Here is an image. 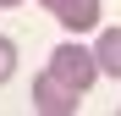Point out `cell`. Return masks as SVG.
<instances>
[{"mask_svg": "<svg viewBox=\"0 0 121 116\" xmlns=\"http://www.w3.org/2000/svg\"><path fill=\"white\" fill-rule=\"evenodd\" d=\"M94 55H99V72H110V77H121V28H105V33H99V44H94Z\"/></svg>", "mask_w": 121, "mask_h": 116, "instance_id": "cell-4", "label": "cell"}, {"mask_svg": "<svg viewBox=\"0 0 121 116\" xmlns=\"http://www.w3.org/2000/svg\"><path fill=\"white\" fill-rule=\"evenodd\" d=\"M77 105H83V94H77L72 83H60L55 72H39V77H33V111H44V116H72Z\"/></svg>", "mask_w": 121, "mask_h": 116, "instance_id": "cell-2", "label": "cell"}, {"mask_svg": "<svg viewBox=\"0 0 121 116\" xmlns=\"http://www.w3.org/2000/svg\"><path fill=\"white\" fill-rule=\"evenodd\" d=\"M11 72H17V44L0 33V83H11Z\"/></svg>", "mask_w": 121, "mask_h": 116, "instance_id": "cell-5", "label": "cell"}, {"mask_svg": "<svg viewBox=\"0 0 121 116\" xmlns=\"http://www.w3.org/2000/svg\"><path fill=\"white\" fill-rule=\"evenodd\" d=\"M39 6L55 11L66 33H94V28H99V17H105V6H99V0H39Z\"/></svg>", "mask_w": 121, "mask_h": 116, "instance_id": "cell-3", "label": "cell"}, {"mask_svg": "<svg viewBox=\"0 0 121 116\" xmlns=\"http://www.w3.org/2000/svg\"><path fill=\"white\" fill-rule=\"evenodd\" d=\"M0 6H22V0H0Z\"/></svg>", "mask_w": 121, "mask_h": 116, "instance_id": "cell-6", "label": "cell"}, {"mask_svg": "<svg viewBox=\"0 0 121 116\" xmlns=\"http://www.w3.org/2000/svg\"><path fill=\"white\" fill-rule=\"evenodd\" d=\"M50 72L60 77V83H72L77 94H88V88H94V77H99V55L83 50L77 39H66V44H55V50H50Z\"/></svg>", "mask_w": 121, "mask_h": 116, "instance_id": "cell-1", "label": "cell"}]
</instances>
